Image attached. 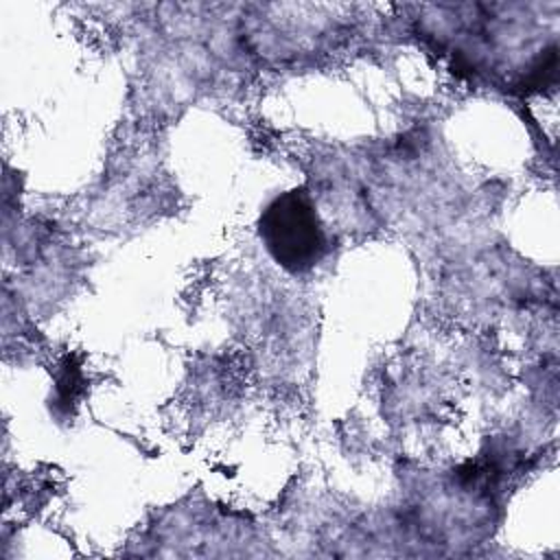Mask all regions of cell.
I'll list each match as a JSON object with an SVG mask.
<instances>
[{"mask_svg": "<svg viewBox=\"0 0 560 560\" xmlns=\"http://www.w3.org/2000/svg\"><path fill=\"white\" fill-rule=\"evenodd\" d=\"M260 232L273 258L291 271L311 269L326 249L317 212L302 192H287L276 199L262 214Z\"/></svg>", "mask_w": 560, "mask_h": 560, "instance_id": "cell-1", "label": "cell"}]
</instances>
